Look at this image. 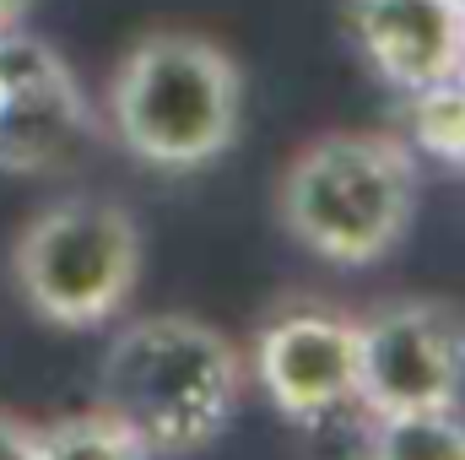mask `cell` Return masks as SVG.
<instances>
[{"label": "cell", "mask_w": 465, "mask_h": 460, "mask_svg": "<svg viewBox=\"0 0 465 460\" xmlns=\"http://www.w3.org/2000/svg\"><path fill=\"white\" fill-rule=\"evenodd\" d=\"M146 238L109 195H60L11 238V287L54 331H104L130 309Z\"/></svg>", "instance_id": "obj_4"}, {"label": "cell", "mask_w": 465, "mask_h": 460, "mask_svg": "<svg viewBox=\"0 0 465 460\" xmlns=\"http://www.w3.org/2000/svg\"><path fill=\"white\" fill-rule=\"evenodd\" d=\"M357 401L373 417L465 401V309L450 298H390L357 315Z\"/></svg>", "instance_id": "obj_5"}, {"label": "cell", "mask_w": 465, "mask_h": 460, "mask_svg": "<svg viewBox=\"0 0 465 460\" xmlns=\"http://www.w3.org/2000/svg\"><path fill=\"white\" fill-rule=\"evenodd\" d=\"M33 11V0H0V33H11V27H22V16Z\"/></svg>", "instance_id": "obj_13"}, {"label": "cell", "mask_w": 465, "mask_h": 460, "mask_svg": "<svg viewBox=\"0 0 465 460\" xmlns=\"http://www.w3.org/2000/svg\"><path fill=\"white\" fill-rule=\"evenodd\" d=\"M98 141V109L60 49L38 33H0V168L22 179L71 174Z\"/></svg>", "instance_id": "obj_6"}, {"label": "cell", "mask_w": 465, "mask_h": 460, "mask_svg": "<svg viewBox=\"0 0 465 460\" xmlns=\"http://www.w3.org/2000/svg\"><path fill=\"white\" fill-rule=\"evenodd\" d=\"M104 125L141 168L201 174L243 130V71L217 38L157 27L109 71Z\"/></svg>", "instance_id": "obj_2"}, {"label": "cell", "mask_w": 465, "mask_h": 460, "mask_svg": "<svg viewBox=\"0 0 465 460\" xmlns=\"http://www.w3.org/2000/svg\"><path fill=\"white\" fill-rule=\"evenodd\" d=\"M460 71H465V11H460Z\"/></svg>", "instance_id": "obj_14"}, {"label": "cell", "mask_w": 465, "mask_h": 460, "mask_svg": "<svg viewBox=\"0 0 465 460\" xmlns=\"http://www.w3.org/2000/svg\"><path fill=\"white\" fill-rule=\"evenodd\" d=\"M417 152L390 130H325L276 179V217L331 265H379L417 223Z\"/></svg>", "instance_id": "obj_3"}, {"label": "cell", "mask_w": 465, "mask_h": 460, "mask_svg": "<svg viewBox=\"0 0 465 460\" xmlns=\"http://www.w3.org/2000/svg\"><path fill=\"white\" fill-rule=\"evenodd\" d=\"M0 460H38V423L0 406Z\"/></svg>", "instance_id": "obj_12"}, {"label": "cell", "mask_w": 465, "mask_h": 460, "mask_svg": "<svg viewBox=\"0 0 465 460\" xmlns=\"http://www.w3.org/2000/svg\"><path fill=\"white\" fill-rule=\"evenodd\" d=\"M460 0H347L357 55L390 93H417L460 71Z\"/></svg>", "instance_id": "obj_8"}, {"label": "cell", "mask_w": 465, "mask_h": 460, "mask_svg": "<svg viewBox=\"0 0 465 460\" xmlns=\"http://www.w3.org/2000/svg\"><path fill=\"white\" fill-rule=\"evenodd\" d=\"M249 390L243 352L201 315H141L98 363V406L119 417L152 460L212 450Z\"/></svg>", "instance_id": "obj_1"}, {"label": "cell", "mask_w": 465, "mask_h": 460, "mask_svg": "<svg viewBox=\"0 0 465 460\" xmlns=\"http://www.w3.org/2000/svg\"><path fill=\"white\" fill-rule=\"evenodd\" d=\"M38 460H152L146 445L104 406L54 417L38 428Z\"/></svg>", "instance_id": "obj_11"}, {"label": "cell", "mask_w": 465, "mask_h": 460, "mask_svg": "<svg viewBox=\"0 0 465 460\" xmlns=\"http://www.w3.org/2000/svg\"><path fill=\"white\" fill-rule=\"evenodd\" d=\"M460 5H465V0H460Z\"/></svg>", "instance_id": "obj_15"}, {"label": "cell", "mask_w": 465, "mask_h": 460, "mask_svg": "<svg viewBox=\"0 0 465 460\" xmlns=\"http://www.w3.org/2000/svg\"><path fill=\"white\" fill-rule=\"evenodd\" d=\"M401 141L444 168L465 174V71L401 93Z\"/></svg>", "instance_id": "obj_9"}, {"label": "cell", "mask_w": 465, "mask_h": 460, "mask_svg": "<svg viewBox=\"0 0 465 460\" xmlns=\"http://www.w3.org/2000/svg\"><path fill=\"white\" fill-rule=\"evenodd\" d=\"M368 460H465V406L373 417Z\"/></svg>", "instance_id": "obj_10"}, {"label": "cell", "mask_w": 465, "mask_h": 460, "mask_svg": "<svg viewBox=\"0 0 465 460\" xmlns=\"http://www.w3.org/2000/svg\"><path fill=\"white\" fill-rule=\"evenodd\" d=\"M243 363L287 423L347 406L357 401V315L320 298L287 304L254 331Z\"/></svg>", "instance_id": "obj_7"}]
</instances>
